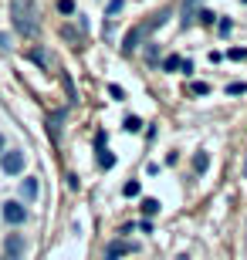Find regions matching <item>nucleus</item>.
I'll return each instance as SVG.
<instances>
[{"label": "nucleus", "instance_id": "f257e3e1", "mask_svg": "<svg viewBox=\"0 0 247 260\" xmlns=\"http://www.w3.org/2000/svg\"><path fill=\"white\" fill-rule=\"evenodd\" d=\"M10 20H14L17 34L34 37L37 34V3L34 0H10Z\"/></svg>", "mask_w": 247, "mask_h": 260}, {"label": "nucleus", "instance_id": "f03ea898", "mask_svg": "<svg viewBox=\"0 0 247 260\" xmlns=\"http://www.w3.org/2000/svg\"><path fill=\"white\" fill-rule=\"evenodd\" d=\"M0 216H3L7 226H24V223H27V206H24L20 199H7V203L0 206Z\"/></svg>", "mask_w": 247, "mask_h": 260}, {"label": "nucleus", "instance_id": "7ed1b4c3", "mask_svg": "<svg viewBox=\"0 0 247 260\" xmlns=\"http://www.w3.org/2000/svg\"><path fill=\"white\" fill-rule=\"evenodd\" d=\"M24 162H27V156H24L20 149H10V152L0 156V169H3V176H20V173H24Z\"/></svg>", "mask_w": 247, "mask_h": 260}, {"label": "nucleus", "instance_id": "20e7f679", "mask_svg": "<svg viewBox=\"0 0 247 260\" xmlns=\"http://www.w3.org/2000/svg\"><path fill=\"white\" fill-rule=\"evenodd\" d=\"M142 37H149V31H146V24H136V27L125 34V41H122V54H132V51L142 44Z\"/></svg>", "mask_w": 247, "mask_h": 260}, {"label": "nucleus", "instance_id": "39448f33", "mask_svg": "<svg viewBox=\"0 0 247 260\" xmlns=\"http://www.w3.org/2000/svg\"><path fill=\"white\" fill-rule=\"evenodd\" d=\"M136 250H139L136 243H125V240H112V243L105 247V257H102V260H122L125 254H136Z\"/></svg>", "mask_w": 247, "mask_h": 260}, {"label": "nucleus", "instance_id": "423d86ee", "mask_svg": "<svg viewBox=\"0 0 247 260\" xmlns=\"http://www.w3.org/2000/svg\"><path fill=\"white\" fill-rule=\"evenodd\" d=\"M68 119V108H54L51 115H48V135H51V142H58L61 139V122Z\"/></svg>", "mask_w": 247, "mask_h": 260}, {"label": "nucleus", "instance_id": "0eeeda50", "mask_svg": "<svg viewBox=\"0 0 247 260\" xmlns=\"http://www.w3.org/2000/svg\"><path fill=\"white\" fill-rule=\"evenodd\" d=\"M37 193H41V183H37L34 176H24V179H20V203H34Z\"/></svg>", "mask_w": 247, "mask_h": 260}, {"label": "nucleus", "instance_id": "6e6552de", "mask_svg": "<svg viewBox=\"0 0 247 260\" xmlns=\"http://www.w3.org/2000/svg\"><path fill=\"white\" fill-rule=\"evenodd\" d=\"M24 247H27V243H24V237H20V233H7V237H3V254L24 257Z\"/></svg>", "mask_w": 247, "mask_h": 260}, {"label": "nucleus", "instance_id": "1a4fd4ad", "mask_svg": "<svg viewBox=\"0 0 247 260\" xmlns=\"http://www.w3.org/2000/svg\"><path fill=\"white\" fill-rule=\"evenodd\" d=\"M95 159H98V169H112V166H115V152H112L108 145L95 149Z\"/></svg>", "mask_w": 247, "mask_h": 260}, {"label": "nucleus", "instance_id": "9d476101", "mask_svg": "<svg viewBox=\"0 0 247 260\" xmlns=\"http://www.w3.org/2000/svg\"><path fill=\"white\" fill-rule=\"evenodd\" d=\"M196 3H200V0H183V27H193V20H196V14H193Z\"/></svg>", "mask_w": 247, "mask_h": 260}, {"label": "nucleus", "instance_id": "9b49d317", "mask_svg": "<svg viewBox=\"0 0 247 260\" xmlns=\"http://www.w3.org/2000/svg\"><path fill=\"white\" fill-rule=\"evenodd\" d=\"M27 58H31L34 65H41V68L51 65V58H48V51H44V48H31V51H27Z\"/></svg>", "mask_w": 247, "mask_h": 260}, {"label": "nucleus", "instance_id": "f8f14e48", "mask_svg": "<svg viewBox=\"0 0 247 260\" xmlns=\"http://www.w3.org/2000/svg\"><path fill=\"white\" fill-rule=\"evenodd\" d=\"M193 169H196V173H207V169H210V156H207V152H196V156H193Z\"/></svg>", "mask_w": 247, "mask_h": 260}, {"label": "nucleus", "instance_id": "ddd939ff", "mask_svg": "<svg viewBox=\"0 0 247 260\" xmlns=\"http://www.w3.org/2000/svg\"><path fill=\"white\" fill-rule=\"evenodd\" d=\"M156 213H159V199L146 196V199H142V216H156Z\"/></svg>", "mask_w": 247, "mask_h": 260}, {"label": "nucleus", "instance_id": "4468645a", "mask_svg": "<svg viewBox=\"0 0 247 260\" xmlns=\"http://www.w3.org/2000/svg\"><path fill=\"white\" fill-rule=\"evenodd\" d=\"M139 193H142V186H139V179H129V183L122 186V196H129V199H132V196H139Z\"/></svg>", "mask_w": 247, "mask_h": 260}, {"label": "nucleus", "instance_id": "2eb2a0df", "mask_svg": "<svg viewBox=\"0 0 247 260\" xmlns=\"http://www.w3.org/2000/svg\"><path fill=\"white\" fill-rule=\"evenodd\" d=\"M196 17H200V24H203V27L217 24V14H213V10H207V7H200V14H196Z\"/></svg>", "mask_w": 247, "mask_h": 260}, {"label": "nucleus", "instance_id": "dca6fc26", "mask_svg": "<svg viewBox=\"0 0 247 260\" xmlns=\"http://www.w3.org/2000/svg\"><path fill=\"white\" fill-rule=\"evenodd\" d=\"M146 61L149 65H159V44H146Z\"/></svg>", "mask_w": 247, "mask_h": 260}, {"label": "nucleus", "instance_id": "f3484780", "mask_svg": "<svg viewBox=\"0 0 247 260\" xmlns=\"http://www.w3.org/2000/svg\"><path fill=\"white\" fill-rule=\"evenodd\" d=\"M122 7H125V0H108V7H105V17H115V14H122Z\"/></svg>", "mask_w": 247, "mask_h": 260}, {"label": "nucleus", "instance_id": "a211bd4d", "mask_svg": "<svg viewBox=\"0 0 247 260\" xmlns=\"http://www.w3.org/2000/svg\"><path fill=\"white\" fill-rule=\"evenodd\" d=\"M179 65H183V58H176V54H169V58H166V61H163V71H169V74H173V71H179Z\"/></svg>", "mask_w": 247, "mask_h": 260}, {"label": "nucleus", "instance_id": "6ab92c4d", "mask_svg": "<svg viewBox=\"0 0 247 260\" xmlns=\"http://www.w3.org/2000/svg\"><path fill=\"white\" fill-rule=\"evenodd\" d=\"M122 129H125V132H139V129H142V122H139L136 115H129V119L122 122Z\"/></svg>", "mask_w": 247, "mask_h": 260}, {"label": "nucleus", "instance_id": "aec40b11", "mask_svg": "<svg viewBox=\"0 0 247 260\" xmlns=\"http://www.w3.org/2000/svg\"><path fill=\"white\" fill-rule=\"evenodd\" d=\"M217 31H220V34L227 37V34L234 31V20H230V17H224V20H217Z\"/></svg>", "mask_w": 247, "mask_h": 260}, {"label": "nucleus", "instance_id": "412c9836", "mask_svg": "<svg viewBox=\"0 0 247 260\" xmlns=\"http://www.w3.org/2000/svg\"><path fill=\"white\" fill-rule=\"evenodd\" d=\"M247 91V81H234V85H227V95H244Z\"/></svg>", "mask_w": 247, "mask_h": 260}, {"label": "nucleus", "instance_id": "4be33fe9", "mask_svg": "<svg viewBox=\"0 0 247 260\" xmlns=\"http://www.w3.org/2000/svg\"><path fill=\"white\" fill-rule=\"evenodd\" d=\"M227 58H230V61H247V48H234V51H227Z\"/></svg>", "mask_w": 247, "mask_h": 260}, {"label": "nucleus", "instance_id": "5701e85b", "mask_svg": "<svg viewBox=\"0 0 247 260\" xmlns=\"http://www.w3.org/2000/svg\"><path fill=\"white\" fill-rule=\"evenodd\" d=\"M65 88H68V102H78V95H75V81L65 74Z\"/></svg>", "mask_w": 247, "mask_h": 260}, {"label": "nucleus", "instance_id": "b1692460", "mask_svg": "<svg viewBox=\"0 0 247 260\" xmlns=\"http://www.w3.org/2000/svg\"><path fill=\"white\" fill-rule=\"evenodd\" d=\"M58 10L61 14H75V0H58Z\"/></svg>", "mask_w": 247, "mask_h": 260}, {"label": "nucleus", "instance_id": "393cba45", "mask_svg": "<svg viewBox=\"0 0 247 260\" xmlns=\"http://www.w3.org/2000/svg\"><path fill=\"white\" fill-rule=\"evenodd\" d=\"M193 95H210V85H207V81H196V85H193Z\"/></svg>", "mask_w": 247, "mask_h": 260}, {"label": "nucleus", "instance_id": "a878e982", "mask_svg": "<svg viewBox=\"0 0 247 260\" xmlns=\"http://www.w3.org/2000/svg\"><path fill=\"white\" fill-rule=\"evenodd\" d=\"M108 95H112V98H115V102H122V98H125V91H122V88H119V85H108Z\"/></svg>", "mask_w": 247, "mask_h": 260}, {"label": "nucleus", "instance_id": "bb28decb", "mask_svg": "<svg viewBox=\"0 0 247 260\" xmlns=\"http://www.w3.org/2000/svg\"><path fill=\"white\" fill-rule=\"evenodd\" d=\"M105 142H108V135H105V132H95V149H102Z\"/></svg>", "mask_w": 247, "mask_h": 260}, {"label": "nucleus", "instance_id": "cd10ccee", "mask_svg": "<svg viewBox=\"0 0 247 260\" xmlns=\"http://www.w3.org/2000/svg\"><path fill=\"white\" fill-rule=\"evenodd\" d=\"M0 51H10V37L7 34H0Z\"/></svg>", "mask_w": 247, "mask_h": 260}, {"label": "nucleus", "instance_id": "c85d7f7f", "mask_svg": "<svg viewBox=\"0 0 247 260\" xmlns=\"http://www.w3.org/2000/svg\"><path fill=\"white\" fill-rule=\"evenodd\" d=\"M0 260H24V257H14V254H0Z\"/></svg>", "mask_w": 247, "mask_h": 260}, {"label": "nucleus", "instance_id": "c756f323", "mask_svg": "<svg viewBox=\"0 0 247 260\" xmlns=\"http://www.w3.org/2000/svg\"><path fill=\"white\" fill-rule=\"evenodd\" d=\"M3 145H7V139H3V132H0V156H3Z\"/></svg>", "mask_w": 247, "mask_h": 260}, {"label": "nucleus", "instance_id": "7c9ffc66", "mask_svg": "<svg viewBox=\"0 0 247 260\" xmlns=\"http://www.w3.org/2000/svg\"><path fill=\"white\" fill-rule=\"evenodd\" d=\"M244 176H247V162H244Z\"/></svg>", "mask_w": 247, "mask_h": 260}, {"label": "nucleus", "instance_id": "2f4dec72", "mask_svg": "<svg viewBox=\"0 0 247 260\" xmlns=\"http://www.w3.org/2000/svg\"><path fill=\"white\" fill-rule=\"evenodd\" d=\"M244 3H247V0H244Z\"/></svg>", "mask_w": 247, "mask_h": 260}]
</instances>
